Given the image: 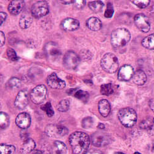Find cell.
<instances>
[{
    "mask_svg": "<svg viewBox=\"0 0 154 154\" xmlns=\"http://www.w3.org/2000/svg\"><path fill=\"white\" fill-rule=\"evenodd\" d=\"M117 154H123V153H117Z\"/></svg>",
    "mask_w": 154,
    "mask_h": 154,
    "instance_id": "obj_46",
    "label": "cell"
},
{
    "mask_svg": "<svg viewBox=\"0 0 154 154\" xmlns=\"http://www.w3.org/2000/svg\"><path fill=\"white\" fill-rule=\"evenodd\" d=\"M88 6H89V8H90V9L93 12H99L103 9L104 5L103 2L101 1H94V2H91L89 3Z\"/></svg>",
    "mask_w": 154,
    "mask_h": 154,
    "instance_id": "obj_23",
    "label": "cell"
},
{
    "mask_svg": "<svg viewBox=\"0 0 154 154\" xmlns=\"http://www.w3.org/2000/svg\"><path fill=\"white\" fill-rule=\"evenodd\" d=\"M140 127L142 128V129L148 130L150 129L152 127V123L150 120H143L140 124Z\"/></svg>",
    "mask_w": 154,
    "mask_h": 154,
    "instance_id": "obj_36",
    "label": "cell"
},
{
    "mask_svg": "<svg viewBox=\"0 0 154 154\" xmlns=\"http://www.w3.org/2000/svg\"><path fill=\"white\" fill-rule=\"evenodd\" d=\"M114 13V10H113V6L111 3H109L107 4V9L106 10L105 12V17L107 18H110L112 17L113 14Z\"/></svg>",
    "mask_w": 154,
    "mask_h": 154,
    "instance_id": "obj_35",
    "label": "cell"
},
{
    "mask_svg": "<svg viewBox=\"0 0 154 154\" xmlns=\"http://www.w3.org/2000/svg\"><path fill=\"white\" fill-rule=\"evenodd\" d=\"M32 22L33 16L29 12H25L19 20V25L22 29H26L30 27Z\"/></svg>",
    "mask_w": 154,
    "mask_h": 154,
    "instance_id": "obj_17",
    "label": "cell"
},
{
    "mask_svg": "<svg viewBox=\"0 0 154 154\" xmlns=\"http://www.w3.org/2000/svg\"><path fill=\"white\" fill-rule=\"evenodd\" d=\"M153 123H154V119H153Z\"/></svg>",
    "mask_w": 154,
    "mask_h": 154,
    "instance_id": "obj_48",
    "label": "cell"
},
{
    "mask_svg": "<svg viewBox=\"0 0 154 154\" xmlns=\"http://www.w3.org/2000/svg\"><path fill=\"white\" fill-rule=\"evenodd\" d=\"M10 123L9 115L5 112H0V130L7 128Z\"/></svg>",
    "mask_w": 154,
    "mask_h": 154,
    "instance_id": "obj_22",
    "label": "cell"
},
{
    "mask_svg": "<svg viewBox=\"0 0 154 154\" xmlns=\"http://www.w3.org/2000/svg\"><path fill=\"white\" fill-rule=\"evenodd\" d=\"M46 133L50 137H56L58 136L57 133V126L53 125H49L46 128Z\"/></svg>",
    "mask_w": 154,
    "mask_h": 154,
    "instance_id": "obj_28",
    "label": "cell"
},
{
    "mask_svg": "<svg viewBox=\"0 0 154 154\" xmlns=\"http://www.w3.org/2000/svg\"><path fill=\"white\" fill-rule=\"evenodd\" d=\"M25 2L22 0L12 1L8 6V11L12 15H17L20 13L24 7Z\"/></svg>",
    "mask_w": 154,
    "mask_h": 154,
    "instance_id": "obj_15",
    "label": "cell"
},
{
    "mask_svg": "<svg viewBox=\"0 0 154 154\" xmlns=\"http://www.w3.org/2000/svg\"><path fill=\"white\" fill-rule=\"evenodd\" d=\"M100 65L105 72L113 73L118 70L119 62L116 56L112 53H107L101 59Z\"/></svg>",
    "mask_w": 154,
    "mask_h": 154,
    "instance_id": "obj_4",
    "label": "cell"
},
{
    "mask_svg": "<svg viewBox=\"0 0 154 154\" xmlns=\"http://www.w3.org/2000/svg\"><path fill=\"white\" fill-rule=\"evenodd\" d=\"M69 143L73 154H86L90 145V139L85 133L76 131L70 136Z\"/></svg>",
    "mask_w": 154,
    "mask_h": 154,
    "instance_id": "obj_1",
    "label": "cell"
},
{
    "mask_svg": "<svg viewBox=\"0 0 154 154\" xmlns=\"http://www.w3.org/2000/svg\"><path fill=\"white\" fill-rule=\"evenodd\" d=\"M61 2L63 4H66V5H70L72 3H73L74 1H62Z\"/></svg>",
    "mask_w": 154,
    "mask_h": 154,
    "instance_id": "obj_42",
    "label": "cell"
},
{
    "mask_svg": "<svg viewBox=\"0 0 154 154\" xmlns=\"http://www.w3.org/2000/svg\"><path fill=\"white\" fill-rule=\"evenodd\" d=\"M29 104V94L25 91L22 90L19 92L14 101V105L19 110H23Z\"/></svg>",
    "mask_w": 154,
    "mask_h": 154,
    "instance_id": "obj_10",
    "label": "cell"
},
{
    "mask_svg": "<svg viewBox=\"0 0 154 154\" xmlns=\"http://www.w3.org/2000/svg\"><path fill=\"white\" fill-rule=\"evenodd\" d=\"M61 27L64 30L72 32L80 27V22L78 20L73 18H67L62 22Z\"/></svg>",
    "mask_w": 154,
    "mask_h": 154,
    "instance_id": "obj_13",
    "label": "cell"
},
{
    "mask_svg": "<svg viewBox=\"0 0 154 154\" xmlns=\"http://www.w3.org/2000/svg\"><path fill=\"white\" fill-rule=\"evenodd\" d=\"M97 127L99 128H100V129H104V128H105V125L104 124H102V123H99Z\"/></svg>",
    "mask_w": 154,
    "mask_h": 154,
    "instance_id": "obj_43",
    "label": "cell"
},
{
    "mask_svg": "<svg viewBox=\"0 0 154 154\" xmlns=\"http://www.w3.org/2000/svg\"><path fill=\"white\" fill-rule=\"evenodd\" d=\"M75 96L77 98L79 99L83 102H87L88 99H89V95L88 94V92L86 91H82V90H79L78 91H76L75 94Z\"/></svg>",
    "mask_w": 154,
    "mask_h": 154,
    "instance_id": "obj_29",
    "label": "cell"
},
{
    "mask_svg": "<svg viewBox=\"0 0 154 154\" xmlns=\"http://www.w3.org/2000/svg\"><path fill=\"white\" fill-rule=\"evenodd\" d=\"M42 109L46 112V113L49 117H52L54 114V110L53 109L50 102H47V103L44 104L42 107Z\"/></svg>",
    "mask_w": 154,
    "mask_h": 154,
    "instance_id": "obj_30",
    "label": "cell"
},
{
    "mask_svg": "<svg viewBox=\"0 0 154 154\" xmlns=\"http://www.w3.org/2000/svg\"><path fill=\"white\" fill-rule=\"evenodd\" d=\"M92 125H93V120L91 118L85 119L83 121V126L85 128H89V127L91 126Z\"/></svg>",
    "mask_w": 154,
    "mask_h": 154,
    "instance_id": "obj_37",
    "label": "cell"
},
{
    "mask_svg": "<svg viewBox=\"0 0 154 154\" xmlns=\"http://www.w3.org/2000/svg\"><path fill=\"white\" fill-rule=\"evenodd\" d=\"M141 44L144 48L147 49H154V33L149 35L144 38Z\"/></svg>",
    "mask_w": 154,
    "mask_h": 154,
    "instance_id": "obj_21",
    "label": "cell"
},
{
    "mask_svg": "<svg viewBox=\"0 0 154 154\" xmlns=\"http://www.w3.org/2000/svg\"><path fill=\"white\" fill-rule=\"evenodd\" d=\"M7 56L8 58L11 60H17L19 59V57H17V55L16 53V51L12 48H8L7 50Z\"/></svg>",
    "mask_w": 154,
    "mask_h": 154,
    "instance_id": "obj_33",
    "label": "cell"
},
{
    "mask_svg": "<svg viewBox=\"0 0 154 154\" xmlns=\"http://www.w3.org/2000/svg\"><path fill=\"white\" fill-rule=\"evenodd\" d=\"M89 154H102V153L100 151L95 150V151H93V152H92L91 153H89Z\"/></svg>",
    "mask_w": 154,
    "mask_h": 154,
    "instance_id": "obj_44",
    "label": "cell"
},
{
    "mask_svg": "<svg viewBox=\"0 0 154 154\" xmlns=\"http://www.w3.org/2000/svg\"><path fill=\"white\" fill-rule=\"evenodd\" d=\"M98 109L100 114L102 117H107L111 110V107L109 102L106 99L100 100L98 104Z\"/></svg>",
    "mask_w": 154,
    "mask_h": 154,
    "instance_id": "obj_16",
    "label": "cell"
},
{
    "mask_svg": "<svg viewBox=\"0 0 154 154\" xmlns=\"http://www.w3.org/2000/svg\"><path fill=\"white\" fill-rule=\"evenodd\" d=\"M100 93L102 95L109 96L113 93V89L111 83L102 85L100 87Z\"/></svg>",
    "mask_w": 154,
    "mask_h": 154,
    "instance_id": "obj_26",
    "label": "cell"
},
{
    "mask_svg": "<svg viewBox=\"0 0 154 154\" xmlns=\"http://www.w3.org/2000/svg\"><path fill=\"white\" fill-rule=\"evenodd\" d=\"M134 154H141V153L139 152H135Z\"/></svg>",
    "mask_w": 154,
    "mask_h": 154,
    "instance_id": "obj_45",
    "label": "cell"
},
{
    "mask_svg": "<svg viewBox=\"0 0 154 154\" xmlns=\"http://www.w3.org/2000/svg\"><path fill=\"white\" fill-rule=\"evenodd\" d=\"M7 14L4 12H0V25H1L6 19Z\"/></svg>",
    "mask_w": 154,
    "mask_h": 154,
    "instance_id": "obj_40",
    "label": "cell"
},
{
    "mask_svg": "<svg viewBox=\"0 0 154 154\" xmlns=\"http://www.w3.org/2000/svg\"><path fill=\"white\" fill-rule=\"evenodd\" d=\"M16 151V147L12 145L6 144H0V154H13Z\"/></svg>",
    "mask_w": 154,
    "mask_h": 154,
    "instance_id": "obj_24",
    "label": "cell"
},
{
    "mask_svg": "<svg viewBox=\"0 0 154 154\" xmlns=\"http://www.w3.org/2000/svg\"><path fill=\"white\" fill-rule=\"evenodd\" d=\"M47 94V88L43 85H38L30 93L31 100L35 104H41L45 100Z\"/></svg>",
    "mask_w": 154,
    "mask_h": 154,
    "instance_id": "obj_5",
    "label": "cell"
},
{
    "mask_svg": "<svg viewBox=\"0 0 154 154\" xmlns=\"http://www.w3.org/2000/svg\"><path fill=\"white\" fill-rule=\"evenodd\" d=\"M134 23L141 32L147 33L150 29V24L149 18L143 14H138L134 16Z\"/></svg>",
    "mask_w": 154,
    "mask_h": 154,
    "instance_id": "obj_8",
    "label": "cell"
},
{
    "mask_svg": "<svg viewBox=\"0 0 154 154\" xmlns=\"http://www.w3.org/2000/svg\"><path fill=\"white\" fill-rule=\"evenodd\" d=\"M132 79L135 84L141 86L146 83L147 81V76L144 71L138 70L134 72Z\"/></svg>",
    "mask_w": 154,
    "mask_h": 154,
    "instance_id": "obj_18",
    "label": "cell"
},
{
    "mask_svg": "<svg viewBox=\"0 0 154 154\" xmlns=\"http://www.w3.org/2000/svg\"><path fill=\"white\" fill-rule=\"evenodd\" d=\"M149 104L151 110L154 112V99H152L149 100Z\"/></svg>",
    "mask_w": 154,
    "mask_h": 154,
    "instance_id": "obj_41",
    "label": "cell"
},
{
    "mask_svg": "<svg viewBox=\"0 0 154 154\" xmlns=\"http://www.w3.org/2000/svg\"><path fill=\"white\" fill-rule=\"evenodd\" d=\"M68 132H69L68 129L66 127L63 126H61V125L57 126V133L58 136H63L67 134Z\"/></svg>",
    "mask_w": 154,
    "mask_h": 154,
    "instance_id": "obj_34",
    "label": "cell"
},
{
    "mask_svg": "<svg viewBox=\"0 0 154 154\" xmlns=\"http://www.w3.org/2000/svg\"><path fill=\"white\" fill-rule=\"evenodd\" d=\"M131 33L126 29H117L112 32L111 35V43L114 48L125 46L130 41Z\"/></svg>",
    "mask_w": 154,
    "mask_h": 154,
    "instance_id": "obj_2",
    "label": "cell"
},
{
    "mask_svg": "<svg viewBox=\"0 0 154 154\" xmlns=\"http://www.w3.org/2000/svg\"><path fill=\"white\" fill-rule=\"evenodd\" d=\"M118 117L121 123L127 128L133 126L137 122L136 111L130 107L122 109L119 110Z\"/></svg>",
    "mask_w": 154,
    "mask_h": 154,
    "instance_id": "obj_3",
    "label": "cell"
},
{
    "mask_svg": "<svg viewBox=\"0 0 154 154\" xmlns=\"http://www.w3.org/2000/svg\"><path fill=\"white\" fill-rule=\"evenodd\" d=\"M92 141L94 146L101 147L109 143V137L104 133H96L92 136Z\"/></svg>",
    "mask_w": 154,
    "mask_h": 154,
    "instance_id": "obj_14",
    "label": "cell"
},
{
    "mask_svg": "<svg viewBox=\"0 0 154 154\" xmlns=\"http://www.w3.org/2000/svg\"><path fill=\"white\" fill-rule=\"evenodd\" d=\"M131 2L140 9L146 8L150 3L149 0H138V1H131Z\"/></svg>",
    "mask_w": 154,
    "mask_h": 154,
    "instance_id": "obj_32",
    "label": "cell"
},
{
    "mask_svg": "<svg viewBox=\"0 0 154 154\" xmlns=\"http://www.w3.org/2000/svg\"><path fill=\"white\" fill-rule=\"evenodd\" d=\"M56 154H66L67 152V146L63 143L56 140L54 143Z\"/></svg>",
    "mask_w": 154,
    "mask_h": 154,
    "instance_id": "obj_25",
    "label": "cell"
},
{
    "mask_svg": "<svg viewBox=\"0 0 154 154\" xmlns=\"http://www.w3.org/2000/svg\"><path fill=\"white\" fill-rule=\"evenodd\" d=\"M1 107H2V106H1V104H0V109H1Z\"/></svg>",
    "mask_w": 154,
    "mask_h": 154,
    "instance_id": "obj_47",
    "label": "cell"
},
{
    "mask_svg": "<svg viewBox=\"0 0 154 154\" xmlns=\"http://www.w3.org/2000/svg\"><path fill=\"white\" fill-rule=\"evenodd\" d=\"M70 107V102L67 99L62 100L57 106V110L62 112H67Z\"/></svg>",
    "mask_w": 154,
    "mask_h": 154,
    "instance_id": "obj_27",
    "label": "cell"
},
{
    "mask_svg": "<svg viewBox=\"0 0 154 154\" xmlns=\"http://www.w3.org/2000/svg\"><path fill=\"white\" fill-rule=\"evenodd\" d=\"M63 65L68 69H75L79 66L80 58L79 56L73 51H69L63 57Z\"/></svg>",
    "mask_w": 154,
    "mask_h": 154,
    "instance_id": "obj_7",
    "label": "cell"
},
{
    "mask_svg": "<svg viewBox=\"0 0 154 154\" xmlns=\"http://www.w3.org/2000/svg\"><path fill=\"white\" fill-rule=\"evenodd\" d=\"M47 83L48 86L53 89H62L66 87V82L59 79L56 73H53L49 75L47 78Z\"/></svg>",
    "mask_w": 154,
    "mask_h": 154,
    "instance_id": "obj_9",
    "label": "cell"
},
{
    "mask_svg": "<svg viewBox=\"0 0 154 154\" xmlns=\"http://www.w3.org/2000/svg\"><path fill=\"white\" fill-rule=\"evenodd\" d=\"M32 15L35 18L45 16L49 12V6L46 1H39L33 5L31 9Z\"/></svg>",
    "mask_w": 154,
    "mask_h": 154,
    "instance_id": "obj_6",
    "label": "cell"
},
{
    "mask_svg": "<svg viewBox=\"0 0 154 154\" xmlns=\"http://www.w3.org/2000/svg\"><path fill=\"white\" fill-rule=\"evenodd\" d=\"M87 27L93 31H98L101 29L102 27V22L97 17H92L88 19L86 21Z\"/></svg>",
    "mask_w": 154,
    "mask_h": 154,
    "instance_id": "obj_19",
    "label": "cell"
},
{
    "mask_svg": "<svg viewBox=\"0 0 154 154\" xmlns=\"http://www.w3.org/2000/svg\"><path fill=\"white\" fill-rule=\"evenodd\" d=\"M134 74V69L132 66L130 65H124L120 67L118 79L122 82L129 81L132 79Z\"/></svg>",
    "mask_w": 154,
    "mask_h": 154,
    "instance_id": "obj_11",
    "label": "cell"
},
{
    "mask_svg": "<svg viewBox=\"0 0 154 154\" xmlns=\"http://www.w3.org/2000/svg\"><path fill=\"white\" fill-rule=\"evenodd\" d=\"M5 41L6 37L5 33L3 32L0 31V47H2L3 46H4V45L5 44Z\"/></svg>",
    "mask_w": 154,
    "mask_h": 154,
    "instance_id": "obj_39",
    "label": "cell"
},
{
    "mask_svg": "<svg viewBox=\"0 0 154 154\" xmlns=\"http://www.w3.org/2000/svg\"><path fill=\"white\" fill-rule=\"evenodd\" d=\"M16 123L17 126L21 129H27L31 125L30 115L26 112L19 113L16 117Z\"/></svg>",
    "mask_w": 154,
    "mask_h": 154,
    "instance_id": "obj_12",
    "label": "cell"
},
{
    "mask_svg": "<svg viewBox=\"0 0 154 154\" xmlns=\"http://www.w3.org/2000/svg\"><path fill=\"white\" fill-rule=\"evenodd\" d=\"M73 3L75 5V6L77 9H82L85 6L86 4V2L85 1H74Z\"/></svg>",
    "mask_w": 154,
    "mask_h": 154,
    "instance_id": "obj_38",
    "label": "cell"
},
{
    "mask_svg": "<svg viewBox=\"0 0 154 154\" xmlns=\"http://www.w3.org/2000/svg\"><path fill=\"white\" fill-rule=\"evenodd\" d=\"M36 144L34 140L31 138H28L24 141L20 150L23 153H29L34 150Z\"/></svg>",
    "mask_w": 154,
    "mask_h": 154,
    "instance_id": "obj_20",
    "label": "cell"
},
{
    "mask_svg": "<svg viewBox=\"0 0 154 154\" xmlns=\"http://www.w3.org/2000/svg\"><path fill=\"white\" fill-rule=\"evenodd\" d=\"M22 83L21 81L16 77H13V78L11 79L8 82V86L9 87L11 88H17L20 86Z\"/></svg>",
    "mask_w": 154,
    "mask_h": 154,
    "instance_id": "obj_31",
    "label": "cell"
}]
</instances>
